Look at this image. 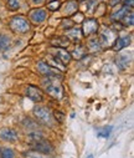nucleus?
Listing matches in <instances>:
<instances>
[{
  "mask_svg": "<svg viewBox=\"0 0 134 158\" xmlns=\"http://www.w3.org/2000/svg\"><path fill=\"white\" fill-rule=\"evenodd\" d=\"M22 156L25 158H50L47 154H43V153L36 152V151H25L22 153Z\"/></svg>",
  "mask_w": 134,
  "mask_h": 158,
  "instance_id": "dca6fc26",
  "label": "nucleus"
},
{
  "mask_svg": "<svg viewBox=\"0 0 134 158\" xmlns=\"http://www.w3.org/2000/svg\"><path fill=\"white\" fill-rule=\"evenodd\" d=\"M2 158H14V152L9 148H5L2 152Z\"/></svg>",
  "mask_w": 134,
  "mask_h": 158,
  "instance_id": "a878e982",
  "label": "nucleus"
},
{
  "mask_svg": "<svg viewBox=\"0 0 134 158\" xmlns=\"http://www.w3.org/2000/svg\"><path fill=\"white\" fill-rule=\"evenodd\" d=\"M88 49L93 51V52H97L102 49V45H101V40H98V39H95V40H91L88 44Z\"/></svg>",
  "mask_w": 134,
  "mask_h": 158,
  "instance_id": "a211bd4d",
  "label": "nucleus"
},
{
  "mask_svg": "<svg viewBox=\"0 0 134 158\" xmlns=\"http://www.w3.org/2000/svg\"><path fill=\"white\" fill-rule=\"evenodd\" d=\"M87 158H95V157H93V154H89V156H87Z\"/></svg>",
  "mask_w": 134,
  "mask_h": 158,
  "instance_id": "c756f323",
  "label": "nucleus"
},
{
  "mask_svg": "<svg viewBox=\"0 0 134 158\" xmlns=\"http://www.w3.org/2000/svg\"><path fill=\"white\" fill-rule=\"evenodd\" d=\"M127 10H128V6H124V8H122L120 10L114 11V13L111 15L112 20H116V21L122 20V19H123V16H124V15H127Z\"/></svg>",
  "mask_w": 134,
  "mask_h": 158,
  "instance_id": "f3484780",
  "label": "nucleus"
},
{
  "mask_svg": "<svg viewBox=\"0 0 134 158\" xmlns=\"http://www.w3.org/2000/svg\"><path fill=\"white\" fill-rule=\"evenodd\" d=\"M37 70H39L40 73H42L45 76H56L57 75L56 70H52L46 62H43V61H40L37 64Z\"/></svg>",
  "mask_w": 134,
  "mask_h": 158,
  "instance_id": "9d476101",
  "label": "nucleus"
},
{
  "mask_svg": "<svg viewBox=\"0 0 134 158\" xmlns=\"http://www.w3.org/2000/svg\"><path fill=\"white\" fill-rule=\"evenodd\" d=\"M32 2H34V3H39V4H41V3L45 2V0H32Z\"/></svg>",
  "mask_w": 134,
  "mask_h": 158,
  "instance_id": "cd10ccee",
  "label": "nucleus"
},
{
  "mask_svg": "<svg viewBox=\"0 0 134 158\" xmlns=\"http://www.w3.org/2000/svg\"><path fill=\"white\" fill-rule=\"evenodd\" d=\"M6 5L10 10H18L20 8V3L18 0H6Z\"/></svg>",
  "mask_w": 134,
  "mask_h": 158,
  "instance_id": "b1692460",
  "label": "nucleus"
},
{
  "mask_svg": "<svg viewBox=\"0 0 134 158\" xmlns=\"http://www.w3.org/2000/svg\"><path fill=\"white\" fill-rule=\"evenodd\" d=\"M112 126H108V127H104V128H102L101 131H98V133H97V136L98 137H101V138H108L109 136H111V132H112Z\"/></svg>",
  "mask_w": 134,
  "mask_h": 158,
  "instance_id": "412c9836",
  "label": "nucleus"
},
{
  "mask_svg": "<svg viewBox=\"0 0 134 158\" xmlns=\"http://www.w3.org/2000/svg\"><path fill=\"white\" fill-rule=\"evenodd\" d=\"M130 64V57L128 59L127 55H119L117 57V65L119 67V70H125Z\"/></svg>",
  "mask_w": 134,
  "mask_h": 158,
  "instance_id": "4468645a",
  "label": "nucleus"
},
{
  "mask_svg": "<svg viewBox=\"0 0 134 158\" xmlns=\"http://www.w3.org/2000/svg\"><path fill=\"white\" fill-rule=\"evenodd\" d=\"M122 20H123V23H124L125 26H132V25H133V20H134V15H133V13L130 11L129 15H124Z\"/></svg>",
  "mask_w": 134,
  "mask_h": 158,
  "instance_id": "5701e85b",
  "label": "nucleus"
},
{
  "mask_svg": "<svg viewBox=\"0 0 134 158\" xmlns=\"http://www.w3.org/2000/svg\"><path fill=\"white\" fill-rule=\"evenodd\" d=\"M129 44H130V37H129V36L118 37V39H116V40H114V43H113V45H112V49L118 52V51L123 50L124 48L129 46Z\"/></svg>",
  "mask_w": 134,
  "mask_h": 158,
  "instance_id": "6e6552de",
  "label": "nucleus"
},
{
  "mask_svg": "<svg viewBox=\"0 0 134 158\" xmlns=\"http://www.w3.org/2000/svg\"><path fill=\"white\" fill-rule=\"evenodd\" d=\"M34 114L36 117V120L45 125V126H52V121H54V116L51 113V111L47 108V107H45V106H37L34 108Z\"/></svg>",
  "mask_w": 134,
  "mask_h": 158,
  "instance_id": "7ed1b4c3",
  "label": "nucleus"
},
{
  "mask_svg": "<svg viewBox=\"0 0 134 158\" xmlns=\"http://www.w3.org/2000/svg\"><path fill=\"white\" fill-rule=\"evenodd\" d=\"M67 39L68 40H72L75 43H78L81 40V36H82V31L79 29H71V30H67Z\"/></svg>",
  "mask_w": 134,
  "mask_h": 158,
  "instance_id": "ddd939ff",
  "label": "nucleus"
},
{
  "mask_svg": "<svg viewBox=\"0 0 134 158\" xmlns=\"http://www.w3.org/2000/svg\"><path fill=\"white\" fill-rule=\"evenodd\" d=\"M54 55H55V59H57L59 61H61L63 65H67L71 61V59H72V55L67 50H65L63 48H56V49H54Z\"/></svg>",
  "mask_w": 134,
  "mask_h": 158,
  "instance_id": "0eeeda50",
  "label": "nucleus"
},
{
  "mask_svg": "<svg viewBox=\"0 0 134 158\" xmlns=\"http://www.w3.org/2000/svg\"><path fill=\"white\" fill-rule=\"evenodd\" d=\"M54 117H55V120L57 121V122H62L63 120H65V113H62L61 111H56V112H54V114H52Z\"/></svg>",
  "mask_w": 134,
  "mask_h": 158,
  "instance_id": "393cba45",
  "label": "nucleus"
},
{
  "mask_svg": "<svg viewBox=\"0 0 134 158\" xmlns=\"http://www.w3.org/2000/svg\"><path fill=\"white\" fill-rule=\"evenodd\" d=\"M50 2H51V0H50Z\"/></svg>",
  "mask_w": 134,
  "mask_h": 158,
  "instance_id": "7c9ffc66",
  "label": "nucleus"
},
{
  "mask_svg": "<svg viewBox=\"0 0 134 158\" xmlns=\"http://www.w3.org/2000/svg\"><path fill=\"white\" fill-rule=\"evenodd\" d=\"M83 55H84V51H83V49H82L81 46H79L78 49H76L75 52H73V56H75L76 59H81Z\"/></svg>",
  "mask_w": 134,
  "mask_h": 158,
  "instance_id": "bb28decb",
  "label": "nucleus"
},
{
  "mask_svg": "<svg viewBox=\"0 0 134 158\" xmlns=\"http://www.w3.org/2000/svg\"><path fill=\"white\" fill-rule=\"evenodd\" d=\"M98 21L96 19H86L82 24V35L83 36H91L98 31Z\"/></svg>",
  "mask_w": 134,
  "mask_h": 158,
  "instance_id": "20e7f679",
  "label": "nucleus"
},
{
  "mask_svg": "<svg viewBox=\"0 0 134 158\" xmlns=\"http://www.w3.org/2000/svg\"><path fill=\"white\" fill-rule=\"evenodd\" d=\"M32 142L34 143L31 144V147L36 152H40V153H43V154H49V153H52V151H54V147L51 146V143L47 142L46 139H43V138H40L37 141H32Z\"/></svg>",
  "mask_w": 134,
  "mask_h": 158,
  "instance_id": "39448f33",
  "label": "nucleus"
},
{
  "mask_svg": "<svg viewBox=\"0 0 134 158\" xmlns=\"http://www.w3.org/2000/svg\"><path fill=\"white\" fill-rule=\"evenodd\" d=\"M10 46V39L6 35H0V50H6Z\"/></svg>",
  "mask_w": 134,
  "mask_h": 158,
  "instance_id": "6ab92c4d",
  "label": "nucleus"
},
{
  "mask_svg": "<svg viewBox=\"0 0 134 158\" xmlns=\"http://www.w3.org/2000/svg\"><path fill=\"white\" fill-rule=\"evenodd\" d=\"M30 19L34 21V23H42L45 19H46V11L43 9H36V10H32V13L30 14Z\"/></svg>",
  "mask_w": 134,
  "mask_h": 158,
  "instance_id": "9b49d317",
  "label": "nucleus"
},
{
  "mask_svg": "<svg viewBox=\"0 0 134 158\" xmlns=\"http://www.w3.org/2000/svg\"><path fill=\"white\" fill-rule=\"evenodd\" d=\"M9 27L14 31V32H18V34H25L30 30V23L29 20L22 16V15H16L14 18L10 19V23H9Z\"/></svg>",
  "mask_w": 134,
  "mask_h": 158,
  "instance_id": "f03ea898",
  "label": "nucleus"
},
{
  "mask_svg": "<svg viewBox=\"0 0 134 158\" xmlns=\"http://www.w3.org/2000/svg\"><path fill=\"white\" fill-rule=\"evenodd\" d=\"M26 95H27V97H29L31 101H34V102H41V101L43 100V94H42V91H41L39 87L34 86V85L27 86V89H26Z\"/></svg>",
  "mask_w": 134,
  "mask_h": 158,
  "instance_id": "423d86ee",
  "label": "nucleus"
},
{
  "mask_svg": "<svg viewBox=\"0 0 134 158\" xmlns=\"http://www.w3.org/2000/svg\"><path fill=\"white\" fill-rule=\"evenodd\" d=\"M43 86H45V91L54 98L61 100L63 97V89L59 82V80L55 78V76H49V80L43 81Z\"/></svg>",
  "mask_w": 134,
  "mask_h": 158,
  "instance_id": "f257e3e1",
  "label": "nucleus"
},
{
  "mask_svg": "<svg viewBox=\"0 0 134 158\" xmlns=\"http://www.w3.org/2000/svg\"><path fill=\"white\" fill-rule=\"evenodd\" d=\"M101 40H102L103 44L111 45V44H113L114 40H116V35H114V32H113L112 30H104V31H102V34H101Z\"/></svg>",
  "mask_w": 134,
  "mask_h": 158,
  "instance_id": "f8f14e48",
  "label": "nucleus"
},
{
  "mask_svg": "<svg viewBox=\"0 0 134 158\" xmlns=\"http://www.w3.org/2000/svg\"><path fill=\"white\" fill-rule=\"evenodd\" d=\"M60 6H61L60 0H51V2L47 4V8H49L50 11H56V10H59Z\"/></svg>",
  "mask_w": 134,
  "mask_h": 158,
  "instance_id": "4be33fe9",
  "label": "nucleus"
},
{
  "mask_svg": "<svg viewBox=\"0 0 134 158\" xmlns=\"http://www.w3.org/2000/svg\"><path fill=\"white\" fill-rule=\"evenodd\" d=\"M117 2H119V0H112V3H111V5H116V4H117Z\"/></svg>",
  "mask_w": 134,
  "mask_h": 158,
  "instance_id": "c85d7f7f",
  "label": "nucleus"
},
{
  "mask_svg": "<svg viewBox=\"0 0 134 158\" xmlns=\"http://www.w3.org/2000/svg\"><path fill=\"white\" fill-rule=\"evenodd\" d=\"M84 6H86V11L88 13H93L95 8L97 6V2L96 0H84Z\"/></svg>",
  "mask_w": 134,
  "mask_h": 158,
  "instance_id": "aec40b11",
  "label": "nucleus"
},
{
  "mask_svg": "<svg viewBox=\"0 0 134 158\" xmlns=\"http://www.w3.org/2000/svg\"><path fill=\"white\" fill-rule=\"evenodd\" d=\"M18 133L16 131L11 130V128H4L0 131V138L3 141H6V142H15L18 139Z\"/></svg>",
  "mask_w": 134,
  "mask_h": 158,
  "instance_id": "1a4fd4ad",
  "label": "nucleus"
},
{
  "mask_svg": "<svg viewBox=\"0 0 134 158\" xmlns=\"http://www.w3.org/2000/svg\"><path fill=\"white\" fill-rule=\"evenodd\" d=\"M77 9H78V4H77L76 2H73V0H70V2H67L66 5H65V11H66L68 15L75 14V13L77 11Z\"/></svg>",
  "mask_w": 134,
  "mask_h": 158,
  "instance_id": "2eb2a0df",
  "label": "nucleus"
}]
</instances>
